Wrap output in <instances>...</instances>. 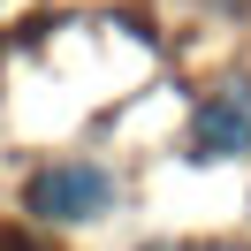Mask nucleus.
<instances>
[{
	"label": "nucleus",
	"instance_id": "1",
	"mask_svg": "<svg viewBox=\"0 0 251 251\" xmlns=\"http://www.w3.org/2000/svg\"><path fill=\"white\" fill-rule=\"evenodd\" d=\"M23 205L38 221H99L114 205V175L99 160H53V168H38L23 183Z\"/></svg>",
	"mask_w": 251,
	"mask_h": 251
},
{
	"label": "nucleus",
	"instance_id": "2",
	"mask_svg": "<svg viewBox=\"0 0 251 251\" xmlns=\"http://www.w3.org/2000/svg\"><path fill=\"white\" fill-rule=\"evenodd\" d=\"M190 137H198L205 160H236V152H251V84H221V92L198 107Z\"/></svg>",
	"mask_w": 251,
	"mask_h": 251
},
{
	"label": "nucleus",
	"instance_id": "3",
	"mask_svg": "<svg viewBox=\"0 0 251 251\" xmlns=\"http://www.w3.org/2000/svg\"><path fill=\"white\" fill-rule=\"evenodd\" d=\"M145 251H183V244H145Z\"/></svg>",
	"mask_w": 251,
	"mask_h": 251
},
{
	"label": "nucleus",
	"instance_id": "4",
	"mask_svg": "<svg viewBox=\"0 0 251 251\" xmlns=\"http://www.w3.org/2000/svg\"><path fill=\"white\" fill-rule=\"evenodd\" d=\"M221 251H244V244H221Z\"/></svg>",
	"mask_w": 251,
	"mask_h": 251
}]
</instances>
